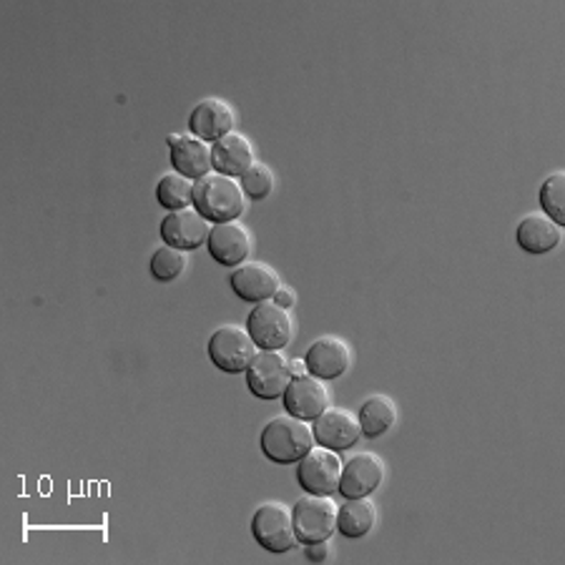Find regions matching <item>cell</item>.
<instances>
[{"mask_svg": "<svg viewBox=\"0 0 565 565\" xmlns=\"http://www.w3.org/2000/svg\"><path fill=\"white\" fill-rule=\"evenodd\" d=\"M264 458H269L277 465H291L299 462L305 455L315 448V433L305 420L295 415H279L264 425L259 437Z\"/></svg>", "mask_w": 565, "mask_h": 565, "instance_id": "6da1fadb", "label": "cell"}, {"mask_svg": "<svg viewBox=\"0 0 565 565\" xmlns=\"http://www.w3.org/2000/svg\"><path fill=\"white\" fill-rule=\"evenodd\" d=\"M244 189L239 179L212 174L194 181V209L212 224L236 222L244 214Z\"/></svg>", "mask_w": 565, "mask_h": 565, "instance_id": "7a4b0ae2", "label": "cell"}, {"mask_svg": "<svg viewBox=\"0 0 565 565\" xmlns=\"http://www.w3.org/2000/svg\"><path fill=\"white\" fill-rule=\"evenodd\" d=\"M259 348L254 344L249 330L239 324L218 327L212 340H209V358H212L218 370L230 372V375L247 372Z\"/></svg>", "mask_w": 565, "mask_h": 565, "instance_id": "3957f363", "label": "cell"}, {"mask_svg": "<svg viewBox=\"0 0 565 565\" xmlns=\"http://www.w3.org/2000/svg\"><path fill=\"white\" fill-rule=\"evenodd\" d=\"M291 523L299 543L330 541L337 531V505L332 495H312L299 500L291 508Z\"/></svg>", "mask_w": 565, "mask_h": 565, "instance_id": "277c9868", "label": "cell"}, {"mask_svg": "<svg viewBox=\"0 0 565 565\" xmlns=\"http://www.w3.org/2000/svg\"><path fill=\"white\" fill-rule=\"evenodd\" d=\"M252 535L264 551L287 553L297 545L291 510L281 503H264L252 518Z\"/></svg>", "mask_w": 565, "mask_h": 565, "instance_id": "5b68a950", "label": "cell"}, {"mask_svg": "<svg viewBox=\"0 0 565 565\" xmlns=\"http://www.w3.org/2000/svg\"><path fill=\"white\" fill-rule=\"evenodd\" d=\"M247 330L259 350H285L295 334L289 309L275 302H259L247 317Z\"/></svg>", "mask_w": 565, "mask_h": 565, "instance_id": "8992f818", "label": "cell"}, {"mask_svg": "<svg viewBox=\"0 0 565 565\" xmlns=\"http://www.w3.org/2000/svg\"><path fill=\"white\" fill-rule=\"evenodd\" d=\"M291 380L289 360L281 350H259L247 367V385L254 397L279 399Z\"/></svg>", "mask_w": 565, "mask_h": 565, "instance_id": "52a82bcc", "label": "cell"}, {"mask_svg": "<svg viewBox=\"0 0 565 565\" xmlns=\"http://www.w3.org/2000/svg\"><path fill=\"white\" fill-rule=\"evenodd\" d=\"M342 460L334 450L319 448L309 450L297 468V480L307 493L312 495H334L340 490Z\"/></svg>", "mask_w": 565, "mask_h": 565, "instance_id": "ba28073f", "label": "cell"}, {"mask_svg": "<svg viewBox=\"0 0 565 565\" xmlns=\"http://www.w3.org/2000/svg\"><path fill=\"white\" fill-rule=\"evenodd\" d=\"M281 399H285L287 413L305 423L317 420V417L330 407V392H327L324 380L309 375V372L299 377H291Z\"/></svg>", "mask_w": 565, "mask_h": 565, "instance_id": "9c48e42d", "label": "cell"}, {"mask_svg": "<svg viewBox=\"0 0 565 565\" xmlns=\"http://www.w3.org/2000/svg\"><path fill=\"white\" fill-rule=\"evenodd\" d=\"M212 226L214 224L209 222V218L199 214L194 206H189L181 209V212H171L169 216H163L161 239L163 244H169V247L194 252L209 242Z\"/></svg>", "mask_w": 565, "mask_h": 565, "instance_id": "30bf717a", "label": "cell"}, {"mask_svg": "<svg viewBox=\"0 0 565 565\" xmlns=\"http://www.w3.org/2000/svg\"><path fill=\"white\" fill-rule=\"evenodd\" d=\"M312 433L317 445H322L327 450H350L354 443L360 440L362 427L358 415H352L350 409L340 407H327L322 415L312 420Z\"/></svg>", "mask_w": 565, "mask_h": 565, "instance_id": "8fae6325", "label": "cell"}, {"mask_svg": "<svg viewBox=\"0 0 565 565\" xmlns=\"http://www.w3.org/2000/svg\"><path fill=\"white\" fill-rule=\"evenodd\" d=\"M385 480V462L375 452H360L342 465L340 490L344 498H370Z\"/></svg>", "mask_w": 565, "mask_h": 565, "instance_id": "7c38bea8", "label": "cell"}, {"mask_svg": "<svg viewBox=\"0 0 565 565\" xmlns=\"http://www.w3.org/2000/svg\"><path fill=\"white\" fill-rule=\"evenodd\" d=\"M234 108L224 98H204L194 106L189 116V131L206 143H216L226 134L234 131Z\"/></svg>", "mask_w": 565, "mask_h": 565, "instance_id": "4fadbf2b", "label": "cell"}, {"mask_svg": "<svg viewBox=\"0 0 565 565\" xmlns=\"http://www.w3.org/2000/svg\"><path fill=\"white\" fill-rule=\"evenodd\" d=\"M352 354L348 342L340 340V337H319L305 354V364L309 375H315L319 380H337L342 377L344 372L350 370Z\"/></svg>", "mask_w": 565, "mask_h": 565, "instance_id": "5bb4252c", "label": "cell"}, {"mask_svg": "<svg viewBox=\"0 0 565 565\" xmlns=\"http://www.w3.org/2000/svg\"><path fill=\"white\" fill-rule=\"evenodd\" d=\"M206 247L212 259L222 264V267H242V264H247L252 254V236L236 222L214 224Z\"/></svg>", "mask_w": 565, "mask_h": 565, "instance_id": "9a60e30c", "label": "cell"}, {"mask_svg": "<svg viewBox=\"0 0 565 565\" xmlns=\"http://www.w3.org/2000/svg\"><path fill=\"white\" fill-rule=\"evenodd\" d=\"M230 281H232L234 295L252 305L269 302V299L275 297V291L281 287V279L277 271L264 262L242 264V267L234 269Z\"/></svg>", "mask_w": 565, "mask_h": 565, "instance_id": "2e32d148", "label": "cell"}, {"mask_svg": "<svg viewBox=\"0 0 565 565\" xmlns=\"http://www.w3.org/2000/svg\"><path fill=\"white\" fill-rule=\"evenodd\" d=\"M169 149H171V167H174L177 174L181 177L199 181L214 171L212 143L196 139V136H179L177 143H171Z\"/></svg>", "mask_w": 565, "mask_h": 565, "instance_id": "e0dca14e", "label": "cell"}, {"mask_svg": "<svg viewBox=\"0 0 565 565\" xmlns=\"http://www.w3.org/2000/svg\"><path fill=\"white\" fill-rule=\"evenodd\" d=\"M212 161H214L216 174L242 179L252 169L254 149L247 136L232 131L226 134L224 139L212 143Z\"/></svg>", "mask_w": 565, "mask_h": 565, "instance_id": "ac0fdd59", "label": "cell"}, {"mask_svg": "<svg viewBox=\"0 0 565 565\" xmlns=\"http://www.w3.org/2000/svg\"><path fill=\"white\" fill-rule=\"evenodd\" d=\"M518 244L527 254H548L558 247L563 239L561 226L551 222L545 214H527L518 224Z\"/></svg>", "mask_w": 565, "mask_h": 565, "instance_id": "d6986e66", "label": "cell"}, {"mask_svg": "<svg viewBox=\"0 0 565 565\" xmlns=\"http://www.w3.org/2000/svg\"><path fill=\"white\" fill-rule=\"evenodd\" d=\"M377 523V508L370 498H348V503L337 508V531L344 537H364Z\"/></svg>", "mask_w": 565, "mask_h": 565, "instance_id": "ffe728a7", "label": "cell"}, {"mask_svg": "<svg viewBox=\"0 0 565 565\" xmlns=\"http://www.w3.org/2000/svg\"><path fill=\"white\" fill-rule=\"evenodd\" d=\"M358 420L362 427V435L375 440V437H382L392 430V425L397 420V407L385 395H372L362 403Z\"/></svg>", "mask_w": 565, "mask_h": 565, "instance_id": "44dd1931", "label": "cell"}, {"mask_svg": "<svg viewBox=\"0 0 565 565\" xmlns=\"http://www.w3.org/2000/svg\"><path fill=\"white\" fill-rule=\"evenodd\" d=\"M157 202L169 212L194 206V181L181 174H163L157 184Z\"/></svg>", "mask_w": 565, "mask_h": 565, "instance_id": "7402d4cb", "label": "cell"}, {"mask_svg": "<svg viewBox=\"0 0 565 565\" xmlns=\"http://www.w3.org/2000/svg\"><path fill=\"white\" fill-rule=\"evenodd\" d=\"M189 264V257L184 249H177V247H169V244H163L157 252H153L151 257V275L157 281H174L177 277L184 275Z\"/></svg>", "mask_w": 565, "mask_h": 565, "instance_id": "603a6c76", "label": "cell"}, {"mask_svg": "<svg viewBox=\"0 0 565 565\" xmlns=\"http://www.w3.org/2000/svg\"><path fill=\"white\" fill-rule=\"evenodd\" d=\"M541 206L543 214L558 226L565 224V174L555 171L541 186Z\"/></svg>", "mask_w": 565, "mask_h": 565, "instance_id": "cb8c5ba5", "label": "cell"}, {"mask_svg": "<svg viewBox=\"0 0 565 565\" xmlns=\"http://www.w3.org/2000/svg\"><path fill=\"white\" fill-rule=\"evenodd\" d=\"M239 184L244 189V194L254 199V202H262V199H267L271 191H275V171H271L267 163L254 161L247 174L239 179Z\"/></svg>", "mask_w": 565, "mask_h": 565, "instance_id": "d4e9b609", "label": "cell"}, {"mask_svg": "<svg viewBox=\"0 0 565 565\" xmlns=\"http://www.w3.org/2000/svg\"><path fill=\"white\" fill-rule=\"evenodd\" d=\"M305 555H307V561H312V563H324L327 558H330V541L307 543Z\"/></svg>", "mask_w": 565, "mask_h": 565, "instance_id": "484cf974", "label": "cell"}, {"mask_svg": "<svg viewBox=\"0 0 565 565\" xmlns=\"http://www.w3.org/2000/svg\"><path fill=\"white\" fill-rule=\"evenodd\" d=\"M271 302L279 305V307H285V309H291V307L297 305V295H295V289H289V287L281 285V287L275 291V297H271Z\"/></svg>", "mask_w": 565, "mask_h": 565, "instance_id": "4316f807", "label": "cell"}, {"mask_svg": "<svg viewBox=\"0 0 565 565\" xmlns=\"http://www.w3.org/2000/svg\"><path fill=\"white\" fill-rule=\"evenodd\" d=\"M289 370H291V377H299V375H305V372H307V364H305V360H291Z\"/></svg>", "mask_w": 565, "mask_h": 565, "instance_id": "83f0119b", "label": "cell"}]
</instances>
